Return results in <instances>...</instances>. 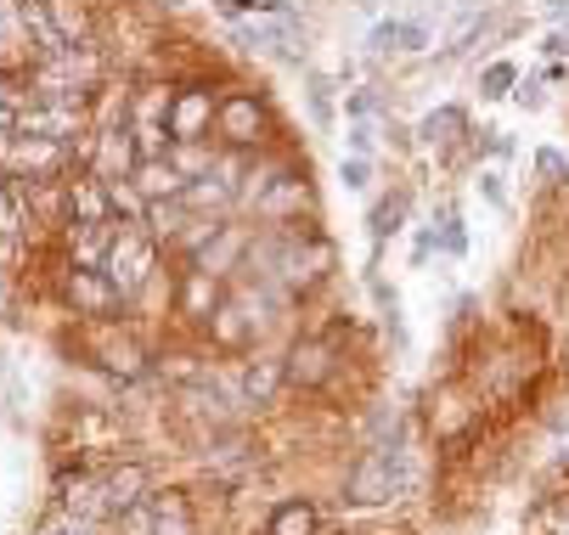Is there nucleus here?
Returning <instances> with one entry per match:
<instances>
[{
  "mask_svg": "<svg viewBox=\"0 0 569 535\" xmlns=\"http://www.w3.org/2000/svg\"><path fill=\"white\" fill-rule=\"evenodd\" d=\"M400 480H406V456L395 445H378V451L361 456V468L350 474V502L378 507V502H389L400 491Z\"/></svg>",
  "mask_w": 569,
  "mask_h": 535,
  "instance_id": "1",
  "label": "nucleus"
},
{
  "mask_svg": "<svg viewBox=\"0 0 569 535\" xmlns=\"http://www.w3.org/2000/svg\"><path fill=\"white\" fill-rule=\"evenodd\" d=\"M124 535H192V507L187 496H141L124 507Z\"/></svg>",
  "mask_w": 569,
  "mask_h": 535,
  "instance_id": "2",
  "label": "nucleus"
},
{
  "mask_svg": "<svg viewBox=\"0 0 569 535\" xmlns=\"http://www.w3.org/2000/svg\"><path fill=\"white\" fill-rule=\"evenodd\" d=\"M266 265L282 287H310L321 276V265H328V249L321 243H305V238H277L266 249Z\"/></svg>",
  "mask_w": 569,
  "mask_h": 535,
  "instance_id": "3",
  "label": "nucleus"
},
{
  "mask_svg": "<svg viewBox=\"0 0 569 535\" xmlns=\"http://www.w3.org/2000/svg\"><path fill=\"white\" fill-rule=\"evenodd\" d=\"M102 271H108L113 293H136V287L147 282V271H152V243H147L141 232L113 238V243H108V254H102Z\"/></svg>",
  "mask_w": 569,
  "mask_h": 535,
  "instance_id": "4",
  "label": "nucleus"
},
{
  "mask_svg": "<svg viewBox=\"0 0 569 535\" xmlns=\"http://www.w3.org/2000/svg\"><path fill=\"white\" fill-rule=\"evenodd\" d=\"M214 124V97L209 91H176L164 97V130L170 141H203Z\"/></svg>",
  "mask_w": 569,
  "mask_h": 535,
  "instance_id": "5",
  "label": "nucleus"
},
{
  "mask_svg": "<svg viewBox=\"0 0 569 535\" xmlns=\"http://www.w3.org/2000/svg\"><path fill=\"white\" fill-rule=\"evenodd\" d=\"M367 46H372V57H412V51L429 46V23H418V18H389V23H378V29L367 34Z\"/></svg>",
  "mask_w": 569,
  "mask_h": 535,
  "instance_id": "6",
  "label": "nucleus"
},
{
  "mask_svg": "<svg viewBox=\"0 0 569 535\" xmlns=\"http://www.w3.org/2000/svg\"><path fill=\"white\" fill-rule=\"evenodd\" d=\"M214 124H220V135H231V141H260L266 108H260L254 97H226V102L214 108Z\"/></svg>",
  "mask_w": 569,
  "mask_h": 535,
  "instance_id": "7",
  "label": "nucleus"
},
{
  "mask_svg": "<svg viewBox=\"0 0 569 535\" xmlns=\"http://www.w3.org/2000/svg\"><path fill=\"white\" fill-rule=\"evenodd\" d=\"M141 491H147V474H141V468H119V474L97 480V496H102V507H113V513H124L130 502H141Z\"/></svg>",
  "mask_w": 569,
  "mask_h": 535,
  "instance_id": "8",
  "label": "nucleus"
},
{
  "mask_svg": "<svg viewBox=\"0 0 569 535\" xmlns=\"http://www.w3.org/2000/svg\"><path fill=\"white\" fill-rule=\"evenodd\" d=\"M40 7H46V18H51L62 46H73L79 34H86V12H79V0H40Z\"/></svg>",
  "mask_w": 569,
  "mask_h": 535,
  "instance_id": "9",
  "label": "nucleus"
},
{
  "mask_svg": "<svg viewBox=\"0 0 569 535\" xmlns=\"http://www.w3.org/2000/svg\"><path fill=\"white\" fill-rule=\"evenodd\" d=\"M310 529H316L310 502H282V507H277V518H271V535H310Z\"/></svg>",
  "mask_w": 569,
  "mask_h": 535,
  "instance_id": "10",
  "label": "nucleus"
},
{
  "mask_svg": "<svg viewBox=\"0 0 569 535\" xmlns=\"http://www.w3.org/2000/svg\"><path fill=\"white\" fill-rule=\"evenodd\" d=\"M68 293L86 304V311H102V304L113 299V282H108V276H91V271H79V276L68 282Z\"/></svg>",
  "mask_w": 569,
  "mask_h": 535,
  "instance_id": "11",
  "label": "nucleus"
},
{
  "mask_svg": "<svg viewBox=\"0 0 569 535\" xmlns=\"http://www.w3.org/2000/svg\"><path fill=\"white\" fill-rule=\"evenodd\" d=\"M23 34H29V23H23V0H0V51H18Z\"/></svg>",
  "mask_w": 569,
  "mask_h": 535,
  "instance_id": "12",
  "label": "nucleus"
},
{
  "mask_svg": "<svg viewBox=\"0 0 569 535\" xmlns=\"http://www.w3.org/2000/svg\"><path fill=\"white\" fill-rule=\"evenodd\" d=\"M462 124H468V119H462L457 108H440V113H429V119H423V141L446 147V141H457V135H462Z\"/></svg>",
  "mask_w": 569,
  "mask_h": 535,
  "instance_id": "13",
  "label": "nucleus"
},
{
  "mask_svg": "<svg viewBox=\"0 0 569 535\" xmlns=\"http://www.w3.org/2000/svg\"><path fill=\"white\" fill-rule=\"evenodd\" d=\"M513 85H519V68H513V62H491V68L479 73V91L491 97V102H497V97H508Z\"/></svg>",
  "mask_w": 569,
  "mask_h": 535,
  "instance_id": "14",
  "label": "nucleus"
},
{
  "mask_svg": "<svg viewBox=\"0 0 569 535\" xmlns=\"http://www.w3.org/2000/svg\"><path fill=\"white\" fill-rule=\"evenodd\" d=\"M34 535H97V518H79V513H68V507H62V513H51Z\"/></svg>",
  "mask_w": 569,
  "mask_h": 535,
  "instance_id": "15",
  "label": "nucleus"
},
{
  "mask_svg": "<svg viewBox=\"0 0 569 535\" xmlns=\"http://www.w3.org/2000/svg\"><path fill=\"white\" fill-rule=\"evenodd\" d=\"M293 372L299 377H321V372H328V344H299L293 350Z\"/></svg>",
  "mask_w": 569,
  "mask_h": 535,
  "instance_id": "16",
  "label": "nucleus"
},
{
  "mask_svg": "<svg viewBox=\"0 0 569 535\" xmlns=\"http://www.w3.org/2000/svg\"><path fill=\"white\" fill-rule=\"evenodd\" d=\"M479 29H485V12H468V18H457V23H451V34H446V51H451V57H457V51H468V40H473Z\"/></svg>",
  "mask_w": 569,
  "mask_h": 535,
  "instance_id": "17",
  "label": "nucleus"
},
{
  "mask_svg": "<svg viewBox=\"0 0 569 535\" xmlns=\"http://www.w3.org/2000/svg\"><path fill=\"white\" fill-rule=\"evenodd\" d=\"M400 214H406V198H383L378 214H372V238H389L395 225H400Z\"/></svg>",
  "mask_w": 569,
  "mask_h": 535,
  "instance_id": "18",
  "label": "nucleus"
},
{
  "mask_svg": "<svg viewBox=\"0 0 569 535\" xmlns=\"http://www.w3.org/2000/svg\"><path fill=\"white\" fill-rule=\"evenodd\" d=\"M339 181H345L350 192H367V186H372V164H367V159H345V164H339Z\"/></svg>",
  "mask_w": 569,
  "mask_h": 535,
  "instance_id": "19",
  "label": "nucleus"
},
{
  "mask_svg": "<svg viewBox=\"0 0 569 535\" xmlns=\"http://www.w3.org/2000/svg\"><path fill=\"white\" fill-rule=\"evenodd\" d=\"M277 390V366H254L249 372V401H266Z\"/></svg>",
  "mask_w": 569,
  "mask_h": 535,
  "instance_id": "20",
  "label": "nucleus"
},
{
  "mask_svg": "<svg viewBox=\"0 0 569 535\" xmlns=\"http://www.w3.org/2000/svg\"><path fill=\"white\" fill-rule=\"evenodd\" d=\"M479 198H491L497 209L508 203V192H502V175H497V170H485V175H479Z\"/></svg>",
  "mask_w": 569,
  "mask_h": 535,
  "instance_id": "21",
  "label": "nucleus"
},
{
  "mask_svg": "<svg viewBox=\"0 0 569 535\" xmlns=\"http://www.w3.org/2000/svg\"><path fill=\"white\" fill-rule=\"evenodd\" d=\"M536 164H541V175H552V181H569V164L558 159V152H536Z\"/></svg>",
  "mask_w": 569,
  "mask_h": 535,
  "instance_id": "22",
  "label": "nucleus"
},
{
  "mask_svg": "<svg viewBox=\"0 0 569 535\" xmlns=\"http://www.w3.org/2000/svg\"><path fill=\"white\" fill-rule=\"evenodd\" d=\"M446 249H451V254H462V249H468V238H462V220H457L451 209H446Z\"/></svg>",
  "mask_w": 569,
  "mask_h": 535,
  "instance_id": "23",
  "label": "nucleus"
},
{
  "mask_svg": "<svg viewBox=\"0 0 569 535\" xmlns=\"http://www.w3.org/2000/svg\"><path fill=\"white\" fill-rule=\"evenodd\" d=\"M350 147H356V159H367L372 152V124H350Z\"/></svg>",
  "mask_w": 569,
  "mask_h": 535,
  "instance_id": "24",
  "label": "nucleus"
},
{
  "mask_svg": "<svg viewBox=\"0 0 569 535\" xmlns=\"http://www.w3.org/2000/svg\"><path fill=\"white\" fill-rule=\"evenodd\" d=\"M519 108H541V80H519Z\"/></svg>",
  "mask_w": 569,
  "mask_h": 535,
  "instance_id": "25",
  "label": "nucleus"
},
{
  "mask_svg": "<svg viewBox=\"0 0 569 535\" xmlns=\"http://www.w3.org/2000/svg\"><path fill=\"white\" fill-rule=\"evenodd\" d=\"M220 7H254V12L277 18V12H282V0H220Z\"/></svg>",
  "mask_w": 569,
  "mask_h": 535,
  "instance_id": "26",
  "label": "nucleus"
},
{
  "mask_svg": "<svg viewBox=\"0 0 569 535\" xmlns=\"http://www.w3.org/2000/svg\"><path fill=\"white\" fill-rule=\"evenodd\" d=\"M547 18H552V23H563V29H569V0H547Z\"/></svg>",
  "mask_w": 569,
  "mask_h": 535,
  "instance_id": "27",
  "label": "nucleus"
},
{
  "mask_svg": "<svg viewBox=\"0 0 569 535\" xmlns=\"http://www.w3.org/2000/svg\"><path fill=\"white\" fill-rule=\"evenodd\" d=\"M547 51H552V57H563V51H569V29H558V34L547 40Z\"/></svg>",
  "mask_w": 569,
  "mask_h": 535,
  "instance_id": "28",
  "label": "nucleus"
},
{
  "mask_svg": "<svg viewBox=\"0 0 569 535\" xmlns=\"http://www.w3.org/2000/svg\"><path fill=\"white\" fill-rule=\"evenodd\" d=\"M0 311H7V287H0Z\"/></svg>",
  "mask_w": 569,
  "mask_h": 535,
  "instance_id": "29",
  "label": "nucleus"
},
{
  "mask_svg": "<svg viewBox=\"0 0 569 535\" xmlns=\"http://www.w3.org/2000/svg\"><path fill=\"white\" fill-rule=\"evenodd\" d=\"M563 468H569V451H563Z\"/></svg>",
  "mask_w": 569,
  "mask_h": 535,
  "instance_id": "30",
  "label": "nucleus"
}]
</instances>
